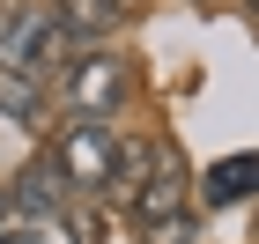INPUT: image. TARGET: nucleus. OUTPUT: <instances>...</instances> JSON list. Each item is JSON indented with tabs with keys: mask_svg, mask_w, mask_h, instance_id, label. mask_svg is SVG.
I'll use <instances>...</instances> for the list:
<instances>
[{
	"mask_svg": "<svg viewBox=\"0 0 259 244\" xmlns=\"http://www.w3.org/2000/svg\"><path fill=\"white\" fill-rule=\"evenodd\" d=\"M126 104V60L111 52H74L67 67V111L74 119H104V111H119Z\"/></svg>",
	"mask_w": 259,
	"mask_h": 244,
	"instance_id": "7ed1b4c3",
	"label": "nucleus"
},
{
	"mask_svg": "<svg viewBox=\"0 0 259 244\" xmlns=\"http://www.w3.org/2000/svg\"><path fill=\"white\" fill-rule=\"evenodd\" d=\"M111 163H119V133L104 119H67L52 133V170L67 178V192H111Z\"/></svg>",
	"mask_w": 259,
	"mask_h": 244,
	"instance_id": "f03ea898",
	"label": "nucleus"
},
{
	"mask_svg": "<svg viewBox=\"0 0 259 244\" xmlns=\"http://www.w3.org/2000/svg\"><path fill=\"white\" fill-rule=\"evenodd\" d=\"M52 15H60L67 30H74V44H81V37H111L134 8H126V0H52Z\"/></svg>",
	"mask_w": 259,
	"mask_h": 244,
	"instance_id": "0eeeda50",
	"label": "nucleus"
},
{
	"mask_svg": "<svg viewBox=\"0 0 259 244\" xmlns=\"http://www.w3.org/2000/svg\"><path fill=\"white\" fill-rule=\"evenodd\" d=\"M244 8H252V15H259V0H244Z\"/></svg>",
	"mask_w": 259,
	"mask_h": 244,
	"instance_id": "f8f14e48",
	"label": "nucleus"
},
{
	"mask_svg": "<svg viewBox=\"0 0 259 244\" xmlns=\"http://www.w3.org/2000/svg\"><path fill=\"white\" fill-rule=\"evenodd\" d=\"M126 8H141V0H126Z\"/></svg>",
	"mask_w": 259,
	"mask_h": 244,
	"instance_id": "ddd939ff",
	"label": "nucleus"
},
{
	"mask_svg": "<svg viewBox=\"0 0 259 244\" xmlns=\"http://www.w3.org/2000/svg\"><path fill=\"white\" fill-rule=\"evenodd\" d=\"M15 222H52V215H67V178L52 170V156H37V163H22L15 170Z\"/></svg>",
	"mask_w": 259,
	"mask_h": 244,
	"instance_id": "20e7f679",
	"label": "nucleus"
},
{
	"mask_svg": "<svg viewBox=\"0 0 259 244\" xmlns=\"http://www.w3.org/2000/svg\"><path fill=\"white\" fill-rule=\"evenodd\" d=\"M0 244H37V229H30V222H8V229H0Z\"/></svg>",
	"mask_w": 259,
	"mask_h": 244,
	"instance_id": "9d476101",
	"label": "nucleus"
},
{
	"mask_svg": "<svg viewBox=\"0 0 259 244\" xmlns=\"http://www.w3.org/2000/svg\"><path fill=\"white\" fill-rule=\"evenodd\" d=\"M8 222H15V200H8V192H0V229H8Z\"/></svg>",
	"mask_w": 259,
	"mask_h": 244,
	"instance_id": "9b49d317",
	"label": "nucleus"
},
{
	"mask_svg": "<svg viewBox=\"0 0 259 244\" xmlns=\"http://www.w3.org/2000/svg\"><path fill=\"white\" fill-rule=\"evenodd\" d=\"M259 192V156H222L207 163V178H200V200H215V207H237Z\"/></svg>",
	"mask_w": 259,
	"mask_h": 244,
	"instance_id": "423d86ee",
	"label": "nucleus"
},
{
	"mask_svg": "<svg viewBox=\"0 0 259 244\" xmlns=\"http://www.w3.org/2000/svg\"><path fill=\"white\" fill-rule=\"evenodd\" d=\"M0 60L15 67V74L45 81V74H67L74 67V30H67L52 8H8V22H0Z\"/></svg>",
	"mask_w": 259,
	"mask_h": 244,
	"instance_id": "f257e3e1",
	"label": "nucleus"
},
{
	"mask_svg": "<svg viewBox=\"0 0 259 244\" xmlns=\"http://www.w3.org/2000/svg\"><path fill=\"white\" fill-rule=\"evenodd\" d=\"M148 244H193V215H170V222L148 229Z\"/></svg>",
	"mask_w": 259,
	"mask_h": 244,
	"instance_id": "1a4fd4ad",
	"label": "nucleus"
},
{
	"mask_svg": "<svg viewBox=\"0 0 259 244\" xmlns=\"http://www.w3.org/2000/svg\"><path fill=\"white\" fill-rule=\"evenodd\" d=\"M37 81H30V74H15V67H8V60H0V119H15V126H37Z\"/></svg>",
	"mask_w": 259,
	"mask_h": 244,
	"instance_id": "6e6552de",
	"label": "nucleus"
},
{
	"mask_svg": "<svg viewBox=\"0 0 259 244\" xmlns=\"http://www.w3.org/2000/svg\"><path fill=\"white\" fill-rule=\"evenodd\" d=\"M170 215H193V185H185V170H178V163H163L156 178L134 192V222H141V229L170 222Z\"/></svg>",
	"mask_w": 259,
	"mask_h": 244,
	"instance_id": "39448f33",
	"label": "nucleus"
}]
</instances>
